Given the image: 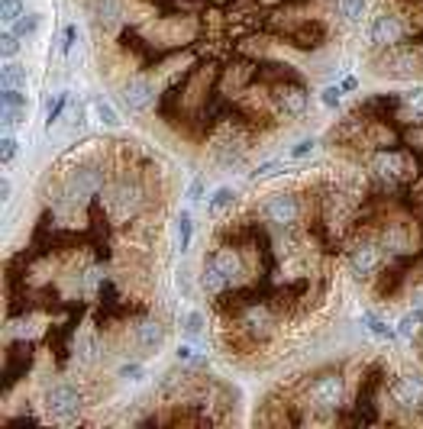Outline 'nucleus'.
Segmentation results:
<instances>
[{
    "label": "nucleus",
    "instance_id": "obj_24",
    "mask_svg": "<svg viewBox=\"0 0 423 429\" xmlns=\"http://www.w3.org/2000/svg\"><path fill=\"white\" fill-rule=\"evenodd\" d=\"M420 323H423V317H420V313H417V310H414V313H407V317L401 319V326H397V333H401V336H414Z\"/></svg>",
    "mask_w": 423,
    "mask_h": 429
},
{
    "label": "nucleus",
    "instance_id": "obj_1",
    "mask_svg": "<svg viewBox=\"0 0 423 429\" xmlns=\"http://www.w3.org/2000/svg\"><path fill=\"white\" fill-rule=\"evenodd\" d=\"M46 410L52 420L58 423H71L81 410V394H78L75 384H55V387H49L46 394Z\"/></svg>",
    "mask_w": 423,
    "mask_h": 429
},
{
    "label": "nucleus",
    "instance_id": "obj_28",
    "mask_svg": "<svg viewBox=\"0 0 423 429\" xmlns=\"http://www.w3.org/2000/svg\"><path fill=\"white\" fill-rule=\"evenodd\" d=\"M200 329H204V317L194 310V313L184 317V333H188V336H200Z\"/></svg>",
    "mask_w": 423,
    "mask_h": 429
},
{
    "label": "nucleus",
    "instance_id": "obj_33",
    "mask_svg": "<svg viewBox=\"0 0 423 429\" xmlns=\"http://www.w3.org/2000/svg\"><path fill=\"white\" fill-rule=\"evenodd\" d=\"M75 36H78V29L75 26H65V33H62V52H71V46H75Z\"/></svg>",
    "mask_w": 423,
    "mask_h": 429
},
{
    "label": "nucleus",
    "instance_id": "obj_36",
    "mask_svg": "<svg viewBox=\"0 0 423 429\" xmlns=\"http://www.w3.org/2000/svg\"><path fill=\"white\" fill-rule=\"evenodd\" d=\"M200 194H204V181H194V184L188 187V197L191 200H200Z\"/></svg>",
    "mask_w": 423,
    "mask_h": 429
},
{
    "label": "nucleus",
    "instance_id": "obj_12",
    "mask_svg": "<svg viewBox=\"0 0 423 429\" xmlns=\"http://www.w3.org/2000/svg\"><path fill=\"white\" fill-rule=\"evenodd\" d=\"M230 274H226L223 268H220V265H216V261H210L207 259V265H204V278H200V284H204V290H207V294H220V290L226 288V284H230Z\"/></svg>",
    "mask_w": 423,
    "mask_h": 429
},
{
    "label": "nucleus",
    "instance_id": "obj_38",
    "mask_svg": "<svg viewBox=\"0 0 423 429\" xmlns=\"http://www.w3.org/2000/svg\"><path fill=\"white\" fill-rule=\"evenodd\" d=\"M339 87H343V91H356V87H359V81H356V78H346V81H343V85H339Z\"/></svg>",
    "mask_w": 423,
    "mask_h": 429
},
{
    "label": "nucleus",
    "instance_id": "obj_34",
    "mask_svg": "<svg viewBox=\"0 0 423 429\" xmlns=\"http://www.w3.org/2000/svg\"><path fill=\"white\" fill-rule=\"evenodd\" d=\"M339 94H343V87H327V91H323V103H327V107H336Z\"/></svg>",
    "mask_w": 423,
    "mask_h": 429
},
{
    "label": "nucleus",
    "instance_id": "obj_9",
    "mask_svg": "<svg viewBox=\"0 0 423 429\" xmlns=\"http://www.w3.org/2000/svg\"><path fill=\"white\" fill-rule=\"evenodd\" d=\"M368 39L375 46H395L397 39H401V23L395 17H375V23L368 29Z\"/></svg>",
    "mask_w": 423,
    "mask_h": 429
},
{
    "label": "nucleus",
    "instance_id": "obj_26",
    "mask_svg": "<svg viewBox=\"0 0 423 429\" xmlns=\"http://www.w3.org/2000/svg\"><path fill=\"white\" fill-rule=\"evenodd\" d=\"M230 200H233V191H230V187H220V191H216V194L210 197V213L223 210V207L230 204Z\"/></svg>",
    "mask_w": 423,
    "mask_h": 429
},
{
    "label": "nucleus",
    "instance_id": "obj_2",
    "mask_svg": "<svg viewBox=\"0 0 423 429\" xmlns=\"http://www.w3.org/2000/svg\"><path fill=\"white\" fill-rule=\"evenodd\" d=\"M311 401H313V410L317 413H333L343 403V381L339 378H333V374H327V378H317L311 387Z\"/></svg>",
    "mask_w": 423,
    "mask_h": 429
},
{
    "label": "nucleus",
    "instance_id": "obj_29",
    "mask_svg": "<svg viewBox=\"0 0 423 429\" xmlns=\"http://www.w3.org/2000/svg\"><path fill=\"white\" fill-rule=\"evenodd\" d=\"M0 42H3V58H7L10 62V55H17V49H19V36L17 33H3V39H0Z\"/></svg>",
    "mask_w": 423,
    "mask_h": 429
},
{
    "label": "nucleus",
    "instance_id": "obj_10",
    "mask_svg": "<svg viewBox=\"0 0 423 429\" xmlns=\"http://www.w3.org/2000/svg\"><path fill=\"white\" fill-rule=\"evenodd\" d=\"M372 168H375L378 177H385V181H395V177L404 175V159H401L397 152H375V159H372Z\"/></svg>",
    "mask_w": 423,
    "mask_h": 429
},
{
    "label": "nucleus",
    "instance_id": "obj_8",
    "mask_svg": "<svg viewBox=\"0 0 423 429\" xmlns=\"http://www.w3.org/2000/svg\"><path fill=\"white\" fill-rule=\"evenodd\" d=\"M395 397L404 403V407H411V410L420 407L423 403V378L420 374H407V378H401V381L395 384Z\"/></svg>",
    "mask_w": 423,
    "mask_h": 429
},
{
    "label": "nucleus",
    "instance_id": "obj_21",
    "mask_svg": "<svg viewBox=\"0 0 423 429\" xmlns=\"http://www.w3.org/2000/svg\"><path fill=\"white\" fill-rule=\"evenodd\" d=\"M210 261H216V265H220V268L226 271V274H230V278H236V274H239V259H236L233 252H214V255H207Z\"/></svg>",
    "mask_w": 423,
    "mask_h": 429
},
{
    "label": "nucleus",
    "instance_id": "obj_18",
    "mask_svg": "<svg viewBox=\"0 0 423 429\" xmlns=\"http://www.w3.org/2000/svg\"><path fill=\"white\" fill-rule=\"evenodd\" d=\"M23 85H26V71H23V65H19V62H7V65H3V87H17V91H23Z\"/></svg>",
    "mask_w": 423,
    "mask_h": 429
},
{
    "label": "nucleus",
    "instance_id": "obj_31",
    "mask_svg": "<svg viewBox=\"0 0 423 429\" xmlns=\"http://www.w3.org/2000/svg\"><path fill=\"white\" fill-rule=\"evenodd\" d=\"M313 146H317L313 139H301L297 146H291V159H304V155H311Z\"/></svg>",
    "mask_w": 423,
    "mask_h": 429
},
{
    "label": "nucleus",
    "instance_id": "obj_25",
    "mask_svg": "<svg viewBox=\"0 0 423 429\" xmlns=\"http://www.w3.org/2000/svg\"><path fill=\"white\" fill-rule=\"evenodd\" d=\"M94 113H97V120L104 123V126H116V113L110 110V103H107V100H97L94 103Z\"/></svg>",
    "mask_w": 423,
    "mask_h": 429
},
{
    "label": "nucleus",
    "instance_id": "obj_22",
    "mask_svg": "<svg viewBox=\"0 0 423 429\" xmlns=\"http://www.w3.org/2000/svg\"><path fill=\"white\" fill-rule=\"evenodd\" d=\"M404 107L407 113L414 116V120H423V87H417V91H411L404 97Z\"/></svg>",
    "mask_w": 423,
    "mask_h": 429
},
{
    "label": "nucleus",
    "instance_id": "obj_32",
    "mask_svg": "<svg viewBox=\"0 0 423 429\" xmlns=\"http://www.w3.org/2000/svg\"><path fill=\"white\" fill-rule=\"evenodd\" d=\"M3 149H0V155H3V161H10L13 155H17V139L13 136H3V142H0Z\"/></svg>",
    "mask_w": 423,
    "mask_h": 429
},
{
    "label": "nucleus",
    "instance_id": "obj_3",
    "mask_svg": "<svg viewBox=\"0 0 423 429\" xmlns=\"http://www.w3.org/2000/svg\"><path fill=\"white\" fill-rule=\"evenodd\" d=\"M381 255H385V245L381 243H362L356 252L349 255V265H352V271H356L359 278H368V274H375L378 271Z\"/></svg>",
    "mask_w": 423,
    "mask_h": 429
},
{
    "label": "nucleus",
    "instance_id": "obj_30",
    "mask_svg": "<svg viewBox=\"0 0 423 429\" xmlns=\"http://www.w3.org/2000/svg\"><path fill=\"white\" fill-rule=\"evenodd\" d=\"M65 107H68V94H58L55 100H52V107H49V120H46L49 126H52V123L58 120V113L65 110Z\"/></svg>",
    "mask_w": 423,
    "mask_h": 429
},
{
    "label": "nucleus",
    "instance_id": "obj_19",
    "mask_svg": "<svg viewBox=\"0 0 423 429\" xmlns=\"http://www.w3.org/2000/svg\"><path fill=\"white\" fill-rule=\"evenodd\" d=\"M381 245H385V252H404V245H407L404 229H397V226L385 229V236H381Z\"/></svg>",
    "mask_w": 423,
    "mask_h": 429
},
{
    "label": "nucleus",
    "instance_id": "obj_4",
    "mask_svg": "<svg viewBox=\"0 0 423 429\" xmlns=\"http://www.w3.org/2000/svg\"><path fill=\"white\" fill-rule=\"evenodd\" d=\"M101 187H104V171L101 168H81V171L71 175V181H68V197L85 200V197H94Z\"/></svg>",
    "mask_w": 423,
    "mask_h": 429
},
{
    "label": "nucleus",
    "instance_id": "obj_14",
    "mask_svg": "<svg viewBox=\"0 0 423 429\" xmlns=\"http://www.w3.org/2000/svg\"><path fill=\"white\" fill-rule=\"evenodd\" d=\"M245 329H249L255 339H265L268 333H272V317H268L262 307H252L249 313H245Z\"/></svg>",
    "mask_w": 423,
    "mask_h": 429
},
{
    "label": "nucleus",
    "instance_id": "obj_13",
    "mask_svg": "<svg viewBox=\"0 0 423 429\" xmlns=\"http://www.w3.org/2000/svg\"><path fill=\"white\" fill-rule=\"evenodd\" d=\"M3 123H19L23 120V91H17V87H3Z\"/></svg>",
    "mask_w": 423,
    "mask_h": 429
},
{
    "label": "nucleus",
    "instance_id": "obj_7",
    "mask_svg": "<svg viewBox=\"0 0 423 429\" xmlns=\"http://www.w3.org/2000/svg\"><path fill=\"white\" fill-rule=\"evenodd\" d=\"M123 100L130 103L132 110H149L152 100H155V91H152L149 81H142V78H132L130 85L123 87Z\"/></svg>",
    "mask_w": 423,
    "mask_h": 429
},
{
    "label": "nucleus",
    "instance_id": "obj_5",
    "mask_svg": "<svg viewBox=\"0 0 423 429\" xmlns=\"http://www.w3.org/2000/svg\"><path fill=\"white\" fill-rule=\"evenodd\" d=\"M297 210H301V207H297V200H294L291 194H275V197H268L262 207L265 220H272V223H278V226L294 223V220H297Z\"/></svg>",
    "mask_w": 423,
    "mask_h": 429
},
{
    "label": "nucleus",
    "instance_id": "obj_37",
    "mask_svg": "<svg viewBox=\"0 0 423 429\" xmlns=\"http://www.w3.org/2000/svg\"><path fill=\"white\" fill-rule=\"evenodd\" d=\"M275 168H278V161H268V165H262V168H259V171H255V181H259V177H265V175H275Z\"/></svg>",
    "mask_w": 423,
    "mask_h": 429
},
{
    "label": "nucleus",
    "instance_id": "obj_23",
    "mask_svg": "<svg viewBox=\"0 0 423 429\" xmlns=\"http://www.w3.org/2000/svg\"><path fill=\"white\" fill-rule=\"evenodd\" d=\"M36 26H39V13H23V19H19L17 26H13V33L23 39V36H29V33H33Z\"/></svg>",
    "mask_w": 423,
    "mask_h": 429
},
{
    "label": "nucleus",
    "instance_id": "obj_20",
    "mask_svg": "<svg viewBox=\"0 0 423 429\" xmlns=\"http://www.w3.org/2000/svg\"><path fill=\"white\" fill-rule=\"evenodd\" d=\"M336 13L343 19H359L365 13V0H336Z\"/></svg>",
    "mask_w": 423,
    "mask_h": 429
},
{
    "label": "nucleus",
    "instance_id": "obj_27",
    "mask_svg": "<svg viewBox=\"0 0 423 429\" xmlns=\"http://www.w3.org/2000/svg\"><path fill=\"white\" fill-rule=\"evenodd\" d=\"M188 243H191V216L181 213L178 216V245L181 249H188Z\"/></svg>",
    "mask_w": 423,
    "mask_h": 429
},
{
    "label": "nucleus",
    "instance_id": "obj_17",
    "mask_svg": "<svg viewBox=\"0 0 423 429\" xmlns=\"http://www.w3.org/2000/svg\"><path fill=\"white\" fill-rule=\"evenodd\" d=\"M97 17L104 26H116L120 23V0H97Z\"/></svg>",
    "mask_w": 423,
    "mask_h": 429
},
{
    "label": "nucleus",
    "instance_id": "obj_6",
    "mask_svg": "<svg viewBox=\"0 0 423 429\" xmlns=\"http://www.w3.org/2000/svg\"><path fill=\"white\" fill-rule=\"evenodd\" d=\"M107 207H110V213L116 220H126V216L136 213V207H139V191L136 184H116L107 197Z\"/></svg>",
    "mask_w": 423,
    "mask_h": 429
},
{
    "label": "nucleus",
    "instance_id": "obj_16",
    "mask_svg": "<svg viewBox=\"0 0 423 429\" xmlns=\"http://www.w3.org/2000/svg\"><path fill=\"white\" fill-rule=\"evenodd\" d=\"M23 0H0V19L7 23V26H17L19 19H23Z\"/></svg>",
    "mask_w": 423,
    "mask_h": 429
},
{
    "label": "nucleus",
    "instance_id": "obj_15",
    "mask_svg": "<svg viewBox=\"0 0 423 429\" xmlns=\"http://www.w3.org/2000/svg\"><path fill=\"white\" fill-rule=\"evenodd\" d=\"M136 339H139L142 349H159L162 339H165V329H162L155 319H146V323L136 326Z\"/></svg>",
    "mask_w": 423,
    "mask_h": 429
},
{
    "label": "nucleus",
    "instance_id": "obj_11",
    "mask_svg": "<svg viewBox=\"0 0 423 429\" xmlns=\"http://www.w3.org/2000/svg\"><path fill=\"white\" fill-rule=\"evenodd\" d=\"M278 107H282L288 116H301L307 110V91L304 87H282L278 91Z\"/></svg>",
    "mask_w": 423,
    "mask_h": 429
},
{
    "label": "nucleus",
    "instance_id": "obj_35",
    "mask_svg": "<svg viewBox=\"0 0 423 429\" xmlns=\"http://www.w3.org/2000/svg\"><path fill=\"white\" fill-rule=\"evenodd\" d=\"M365 323H368V329H372V333H378V336H391V329H388L385 323H381V319L365 317Z\"/></svg>",
    "mask_w": 423,
    "mask_h": 429
}]
</instances>
